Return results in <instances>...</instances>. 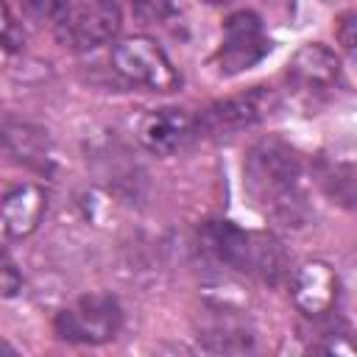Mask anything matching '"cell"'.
Wrapping results in <instances>:
<instances>
[{"mask_svg": "<svg viewBox=\"0 0 357 357\" xmlns=\"http://www.w3.org/2000/svg\"><path fill=\"white\" fill-rule=\"evenodd\" d=\"M123 11L114 0H73L53 22L56 39L73 53H89L117 39Z\"/></svg>", "mask_w": 357, "mask_h": 357, "instance_id": "5b68a950", "label": "cell"}, {"mask_svg": "<svg viewBox=\"0 0 357 357\" xmlns=\"http://www.w3.org/2000/svg\"><path fill=\"white\" fill-rule=\"evenodd\" d=\"M70 3H73V0H20L22 14H25L31 22H36V25H42V22H56L59 14H61Z\"/></svg>", "mask_w": 357, "mask_h": 357, "instance_id": "2e32d148", "label": "cell"}, {"mask_svg": "<svg viewBox=\"0 0 357 357\" xmlns=\"http://www.w3.org/2000/svg\"><path fill=\"white\" fill-rule=\"evenodd\" d=\"M271 53V39L265 33V22L257 11H234L226 17L220 31V45L215 50V67L220 75H240L257 67Z\"/></svg>", "mask_w": 357, "mask_h": 357, "instance_id": "52a82bcc", "label": "cell"}, {"mask_svg": "<svg viewBox=\"0 0 357 357\" xmlns=\"http://www.w3.org/2000/svg\"><path fill=\"white\" fill-rule=\"evenodd\" d=\"M310 351L318 354H354V343L346 326H332L321 332V340L310 343Z\"/></svg>", "mask_w": 357, "mask_h": 357, "instance_id": "9a60e30c", "label": "cell"}, {"mask_svg": "<svg viewBox=\"0 0 357 357\" xmlns=\"http://www.w3.org/2000/svg\"><path fill=\"white\" fill-rule=\"evenodd\" d=\"M198 343L206 351L218 354H240L254 349V329L248 326L245 318H240L229 301H218L209 321L201 324L198 329Z\"/></svg>", "mask_w": 357, "mask_h": 357, "instance_id": "4fadbf2b", "label": "cell"}, {"mask_svg": "<svg viewBox=\"0 0 357 357\" xmlns=\"http://www.w3.org/2000/svg\"><path fill=\"white\" fill-rule=\"evenodd\" d=\"M198 243L201 251L218 265L265 284L276 287L290 276V257L284 245L268 231L240 229L231 220H206L198 229Z\"/></svg>", "mask_w": 357, "mask_h": 357, "instance_id": "7a4b0ae2", "label": "cell"}, {"mask_svg": "<svg viewBox=\"0 0 357 357\" xmlns=\"http://www.w3.org/2000/svg\"><path fill=\"white\" fill-rule=\"evenodd\" d=\"M0 151L8 156V162L50 176L56 170V145L47 134V128L28 123V120H8L0 126Z\"/></svg>", "mask_w": 357, "mask_h": 357, "instance_id": "30bf717a", "label": "cell"}, {"mask_svg": "<svg viewBox=\"0 0 357 357\" xmlns=\"http://www.w3.org/2000/svg\"><path fill=\"white\" fill-rule=\"evenodd\" d=\"M0 351H6V354H17V346H11V343L0 340Z\"/></svg>", "mask_w": 357, "mask_h": 357, "instance_id": "44dd1931", "label": "cell"}, {"mask_svg": "<svg viewBox=\"0 0 357 357\" xmlns=\"http://www.w3.org/2000/svg\"><path fill=\"white\" fill-rule=\"evenodd\" d=\"M134 14L145 22H162L167 17H173V3L170 0H128Z\"/></svg>", "mask_w": 357, "mask_h": 357, "instance_id": "d6986e66", "label": "cell"}, {"mask_svg": "<svg viewBox=\"0 0 357 357\" xmlns=\"http://www.w3.org/2000/svg\"><path fill=\"white\" fill-rule=\"evenodd\" d=\"M287 81L307 98L321 100L329 98L340 81H343V70H340V59L335 56V50H329L321 42H307L301 45L290 64H287Z\"/></svg>", "mask_w": 357, "mask_h": 357, "instance_id": "9c48e42d", "label": "cell"}, {"mask_svg": "<svg viewBox=\"0 0 357 357\" xmlns=\"http://www.w3.org/2000/svg\"><path fill=\"white\" fill-rule=\"evenodd\" d=\"M321 181H324L326 192H329L337 204H343L346 209H351V204H354V167H351L349 159H346V162L326 165V167L321 170Z\"/></svg>", "mask_w": 357, "mask_h": 357, "instance_id": "5bb4252c", "label": "cell"}, {"mask_svg": "<svg viewBox=\"0 0 357 357\" xmlns=\"http://www.w3.org/2000/svg\"><path fill=\"white\" fill-rule=\"evenodd\" d=\"M287 287L298 312H304L312 321L326 318L340 298L337 271L324 259H310V262H301L298 268H290Z\"/></svg>", "mask_w": 357, "mask_h": 357, "instance_id": "ba28073f", "label": "cell"}, {"mask_svg": "<svg viewBox=\"0 0 357 357\" xmlns=\"http://www.w3.org/2000/svg\"><path fill=\"white\" fill-rule=\"evenodd\" d=\"M20 290H22V273H20L17 262L11 259V254L0 243V301L14 298Z\"/></svg>", "mask_w": 357, "mask_h": 357, "instance_id": "e0dca14e", "label": "cell"}, {"mask_svg": "<svg viewBox=\"0 0 357 357\" xmlns=\"http://www.w3.org/2000/svg\"><path fill=\"white\" fill-rule=\"evenodd\" d=\"M109 67L120 81L145 92H176L181 84L178 70L151 36H126L114 42Z\"/></svg>", "mask_w": 357, "mask_h": 357, "instance_id": "3957f363", "label": "cell"}, {"mask_svg": "<svg viewBox=\"0 0 357 357\" xmlns=\"http://www.w3.org/2000/svg\"><path fill=\"white\" fill-rule=\"evenodd\" d=\"M243 187L251 204L276 226L301 229L312 218L304 156L282 137H262L245 151Z\"/></svg>", "mask_w": 357, "mask_h": 357, "instance_id": "6da1fadb", "label": "cell"}, {"mask_svg": "<svg viewBox=\"0 0 357 357\" xmlns=\"http://www.w3.org/2000/svg\"><path fill=\"white\" fill-rule=\"evenodd\" d=\"M20 45H22V31L14 20V14L8 11V6L0 0V50L14 53V50H20Z\"/></svg>", "mask_w": 357, "mask_h": 357, "instance_id": "ac0fdd59", "label": "cell"}, {"mask_svg": "<svg viewBox=\"0 0 357 357\" xmlns=\"http://www.w3.org/2000/svg\"><path fill=\"white\" fill-rule=\"evenodd\" d=\"M123 326V307L112 293H84L53 318V332L78 346H100L117 337Z\"/></svg>", "mask_w": 357, "mask_h": 357, "instance_id": "277c9868", "label": "cell"}, {"mask_svg": "<svg viewBox=\"0 0 357 357\" xmlns=\"http://www.w3.org/2000/svg\"><path fill=\"white\" fill-rule=\"evenodd\" d=\"M209 6H226V3H231V0H206Z\"/></svg>", "mask_w": 357, "mask_h": 357, "instance_id": "7402d4cb", "label": "cell"}, {"mask_svg": "<svg viewBox=\"0 0 357 357\" xmlns=\"http://www.w3.org/2000/svg\"><path fill=\"white\" fill-rule=\"evenodd\" d=\"M195 114L178 106L151 109L137 128L139 145L153 156H173L195 139Z\"/></svg>", "mask_w": 357, "mask_h": 357, "instance_id": "7c38bea8", "label": "cell"}, {"mask_svg": "<svg viewBox=\"0 0 357 357\" xmlns=\"http://www.w3.org/2000/svg\"><path fill=\"white\" fill-rule=\"evenodd\" d=\"M357 17H354V11H343L340 17H337V22H335V36H337V42H340V47L351 56L354 53V42H357V36H354V31H357V22H354Z\"/></svg>", "mask_w": 357, "mask_h": 357, "instance_id": "ffe728a7", "label": "cell"}, {"mask_svg": "<svg viewBox=\"0 0 357 357\" xmlns=\"http://www.w3.org/2000/svg\"><path fill=\"white\" fill-rule=\"evenodd\" d=\"M279 98L271 86H251L240 95L223 98L209 103L195 114V134L198 137H231L237 131H248L268 120Z\"/></svg>", "mask_w": 357, "mask_h": 357, "instance_id": "8992f818", "label": "cell"}, {"mask_svg": "<svg viewBox=\"0 0 357 357\" xmlns=\"http://www.w3.org/2000/svg\"><path fill=\"white\" fill-rule=\"evenodd\" d=\"M47 212V190L25 181L0 195V243H20L31 237Z\"/></svg>", "mask_w": 357, "mask_h": 357, "instance_id": "8fae6325", "label": "cell"}]
</instances>
